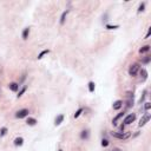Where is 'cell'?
Listing matches in <instances>:
<instances>
[{"label":"cell","mask_w":151,"mask_h":151,"mask_svg":"<svg viewBox=\"0 0 151 151\" xmlns=\"http://www.w3.org/2000/svg\"><path fill=\"white\" fill-rule=\"evenodd\" d=\"M111 135H112L115 138H118V139H122V141L127 139V138H130V136H131L130 132H111Z\"/></svg>","instance_id":"1"},{"label":"cell","mask_w":151,"mask_h":151,"mask_svg":"<svg viewBox=\"0 0 151 151\" xmlns=\"http://www.w3.org/2000/svg\"><path fill=\"white\" fill-rule=\"evenodd\" d=\"M139 71V64H132L130 67H129V74L131 77H135Z\"/></svg>","instance_id":"2"},{"label":"cell","mask_w":151,"mask_h":151,"mask_svg":"<svg viewBox=\"0 0 151 151\" xmlns=\"http://www.w3.org/2000/svg\"><path fill=\"white\" fill-rule=\"evenodd\" d=\"M29 113H30V111H29L27 109H21V110L17 111V113H15V118H19V119L25 118V117L29 116Z\"/></svg>","instance_id":"3"},{"label":"cell","mask_w":151,"mask_h":151,"mask_svg":"<svg viewBox=\"0 0 151 151\" xmlns=\"http://www.w3.org/2000/svg\"><path fill=\"white\" fill-rule=\"evenodd\" d=\"M135 121H136V113H129V115L124 118V124H125V125H129V124L133 123Z\"/></svg>","instance_id":"4"},{"label":"cell","mask_w":151,"mask_h":151,"mask_svg":"<svg viewBox=\"0 0 151 151\" xmlns=\"http://www.w3.org/2000/svg\"><path fill=\"white\" fill-rule=\"evenodd\" d=\"M149 121H150V115H149V113L144 115V116L141 118V121H139V126H144Z\"/></svg>","instance_id":"5"},{"label":"cell","mask_w":151,"mask_h":151,"mask_svg":"<svg viewBox=\"0 0 151 151\" xmlns=\"http://www.w3.org/2000/svg\"><path fill=\"white\" fill-rule=\"evenodd\" d=\"M122 106H123V100H121V99L116 100V102L113 103V105H112L113 110H121Z\"/></svg>","instance_id":"6"},{"label":"cell","mask_w":151,"mask_h":151,"mask_svg":"<svg viewBox=\"0 0 151 151\" xmlns=\"http://www.w3.org/2000/svg\"><path fill=\"white\" fill-rule=\"evenodd\" d=\"M8 88H10L11 91L17 92V91L19 90V84H17V83H10V84H8Z\"/></svg>","instance_id":"7"},{"label":"cell","mask_w":151,"mask_h":151,"mask_svg":"<svg viewBox=\"0 0 151 151\" xmlns=\"http://www.w3.org/2000/svg\"><path fill=\"white\" fill-rule=\"evenodd\" d=\"M23 144H24V138L23 137H17L14 139V145L15 146H21Z\"/></svg>","instance_id":"8"},{"label":"cell","mask_w":151,"mask_h":151,"mask_svg":"<svg viewBox=\"0 0 151 151\" xmlns=\"http://www.w3.org/2000/svg\"><path fill=\"white\" fill-rule=\"evenodd\" d=\"M30 27H25L23 31V39L24 40H27L29 39V35H30Z\"/></svg>","instance_id":"9"},{"label":"cell","mask_w":151,"mask_h":151,"mask_svg":"<svg viewBox=\"0 0 151 151\" xmlns=\"http://www.w3.org/2000/svg\"><path fill=\"white\" fill-rule=\"evenodd\" d=\"M67 14H68V10H66V11H64V12L61 13V17H60V25H64V24H65V20H66V17H67Z\"/></svg>","instance_id":"10"},{"label":"cell","mask_w":151,"mask_h":151,"mask_svg":"<svg viewBox=\"0 0 151 151\" xmlns=\"http://www.w3.org/2000/svg\"><path fill=\"white\" fill-rule=\"evenodd\" d=\"M63 121H64V115H59V116H57V117H56V121H54L56 126L60 125L61 123H63Z\"/></svg>","instance_id":"11"},{"label":"cell","mask_w":151,"mask_h":151,"mask_svg":"<svg viewBox=\"0 0 151 151\" xmlns=\"http://www.w3.org/2000/svg\"><path fill=\"white\" fill-rule=\"evenodd\" d=\"M141 76H142V82H145L148 79V71L145 68H142L141 70Z\"/></svg>","instance_id":"12"},{"label":"cell","mask_w":151,"mask_h":151,"mask_svg":"<svg viewBox=\"0 0 151 151\" xmlns=\"http://www.w3.org/2000/svg\"><path fill=\"white\" fill-rule=\"evenodd\" d=\"M123 116H124V112H121V113H118V115H117V116H116V117H115V118L112 119V124H113V125L116 126V125H117V123H118V121L121 119Z\"/></svg>","instance_id":"13"},{"label":"cell","mask_w":151,"mask_h":151,"mask_svg":"<svg viewBox=\"0 0 151 151\" xmlns=\"http://www.w3.org/2000/svg\"><path fill=\"white\" fill-rule=\"evenodd\" d=\"M80 138L82 139H88L89 138V130H83L80 132Z\"/></svg>","instance_id":"14"},{"label":"cell","mask_w":151,"mask_h":151,"mask_svg":"<svg viewBox=\"0 0 151 151\" xmlns=\"http://www.w3.org/2000/svg\"><path fill=\"white\" fill-rule=\"evenodd\" d=\"M26 123H27V124H29L30 126H34V125H35V124H37L38 122H37V119H35V118L29 117V118H27V122H26Z\"/></svg>","instance_id":"15"},{"label":"cell","mask_w":151,"mask_h":151,"mask_svg":"<svg viewBox=\"0 0 151 151\" xmlns=\"http://www.w3.org/2000/svg\"><path fill=\"white\" fill-rule=\"evenodd\" d=\"M150 45H145V46H143V47H141L139 49V53H145V52H149L150 51Z\"/></svg>","instance_id":"16"},{"label":"cell","mask_w":151,"mask_h":151,"mask_svg":"<svg viewBox=\"0 0 151 151\" xmlns=\"http://www.w3.org/2000/svg\"><path fill=\"white\" fill-rule=\"evenodd\" d=\"M47 53H50V50H43L39 54H38V59H41L45 54H47Z\"/></svg>","instance_id":"17"},{"label":"cell","mask_w":151,"mask_h":151,"mask_svg":"<svg viewBox=\"0 0 151 151\" xmlns=\"http://www.w3.org/2000/svg\"><path fill=\"white\" fill-rule=\"evenodd\" d=\"M94 89H96V84L93 82H90L89 83V91L92 93V92H94Z\"/></svg>","instance_id":"18"},{"label":"cell","mask_w":151,"mask_h":151,"mask_svg":"<svg viewBox=\"0 0 151 151\" xmlns=\"http://www.w3.org/2000/svg\"><path fill=\"white\" fill-rule=\"evenodd\" d=\"M26 90H27V86H24V88H23L21 90L19 91V93L17 94V98H20V97H21V96H23V94H24V93L26 92Z\"/></svg>","instance_id":"19"},{"label":"cell","mask_w":151,"mask_h":151,"mask_svg":"<svg viewBox=\"0 0 151 151\" xmlns=\"http://www.w3.org/2000/svg\"><path fill=\"white\" fill-rule=\"evenodd\" d=\"M83 111H84V110H83L82 107H80V109H78V110L76 111V113H74V116H73V117H74V118H78V117L83 113Z\"/></svg>","instance_id":"20"},{"label":"cell","mask_w":151,"mask_h":151,"mask_svg":"<svg viewBox=\"0 0 151 151\" xmlns=\"http://www.w3.org/2000/svg\"><path fill=\"white\" fill-rule=\"evenodd\" d=\"M6 133H7V127H5V126L1 127V129H0V137H4Z\"/></svg>","instance_id":"21"},{"label":"cell","mask_w":151,"mask_h":151,"mask_svg":"<svg viewBox=\"0 0 151 151\" xmlns=\"http://www.w3.org/2000/svg\"><path fill=\"white\" fill-rule=\"evenodd\" d=\"M106 29L107 30H116V29H119V25H106Z\"/></svg>","instance_id":"22"},{"label":"cell","mask_w":151,"mask_h":151,"mask_svg":"<svg viewBox=\"0 0 151 151\" xmlns=\"http://www.w3.org/2000/svg\"><path fill=\"white\" fill-rule=\"evenodd\" d=\"M144 8H145V2H142V4L139 5V7H138V13L143 12V11H144Z\"/></svg>","instance_id":"23"},{"label":"cell","mask_w":151,"mask_h":151,"mask_svg":"<svg viewBox=\"0 0 151 151\" xmlns=\"http://www.w3.org/2000/svg\"><path fill=\"white\" fill-rule=\"evenodd\" d=\"M109 144H110V142H109L107 139H103V141H102V146H103V148L109 146Z\"/></svg>","instance_id":"24"},{"label":"cell","mask_w":151,"mask_h":151,"mask_svg":"<svg viewBox=\"0 0 151 151\" xmlns=\"http://www.w3.org/2000/svg\"><path fill=\"white\" fill-rule=\"evenodd\" d=\"M150 107H151V103H149V102L144 103V109H145V111H149Z\"/></svg>","instance_id":"25"},{"label":"cell","mask_w":151,"mask_h":151,"mask_svg":"<svg viewBox=\"0 0 151 151\" xmlns=\"http://www.w3.org/2000/svg\"><path fill=\"white\" fill-rule=\"evenodd\" d=\"M150 60H151V57L146 56V57H145V58L142 60V63H143V64H149V63H150Z\"/></svg>","instance_id":"26"},{"label":"cell","mask_w":151,"mask_h":151,"mask_svg":"<svg viewBox=\"0 0 151 151\" xmlns=\"http://www.w3.org/2000/svg\"><path fill=\"white\" fill-rule=\"evenodd\" d=\"M145 94H146V91H144V92H143V96H142V98L139 99V104H142V103L144 102V98H145Z\"/></svg>","instance_id":"27"},{"label":"cell","mask_w":151,"mask_h":151,"mask_svg":"<svg viewBox=\"0 0 151 151\" xmlns=\"http://www.w3.org/2000/svg\"><path fill=\"white\" fill-rule=\"evenodd\" d=\"M150 34H151V27L148 30V33H146V35H145V39H148V38L150 37Z\"/></svg>","instance_id":"28"},{"label":"cell","mask_w":151,"mask_h":151,"mask_svg":"<svg viewBox=\"0 0 151 151\" xmlns=\"http://www.w3.org/2000/svg\"><path fill=\"white\" fill-rule=\"evenodd\" d=\"M112 151H122L121 149H115V150H112Z\"/></svg>","instance_id":"29"},{"label":"cell","mask_w":151,"mask_h":151,"mask_svg":"<svg viewBox=\"0 0 151 151\" xmlns=\"http://www.w3.org/2000/svg\"><path fill=\"white\" fill-rule=\"evenodd\" d=\"M58 151H63V150H61V149H59V150H58Z\"/></svg>","instance_id":"30"}]
</instances>
